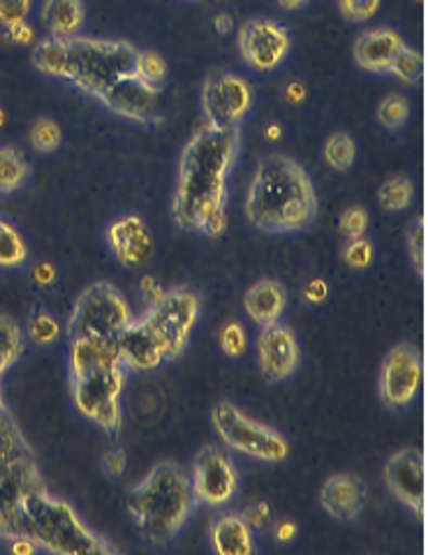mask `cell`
I'll use <instances>...</instances> for the list:
<instances>
[{
  "label": "cell",
  "instance_id": "obj_1",
  "mask_svg": "<svg viewBox=\"0 0 428 555\" xmlns=\"http://www.w3.org/2000/svg\"><path fill=\"white\" fill-rule=\"evenodd\" d=\"M242 151V128L202 124L179 155L171 220L179 230L222 238L230 224V179Z\"/></svg>",
  "mask_w": 428,
  "mask_h": 555
},
{
  "label": "cell",
  "instance_id": "obj_2",
  "mask_svg": "<svg viewBox=\"0 0 428 555\" xmlns=\"http://www.w3.org/2000/svg\"><path fill=\"white\" fill-rule=\"evenodd\" d=\"M244 216L255 230L264 234L311 230L320 216L311 173L285 153L267 155L252 171Z\"/></svg>",
  "mask_w": 428,
  "mask_h": 555
},
{
  "label": "cell",
  "instance_id": "obj_3",
  "mask_svg": "<svg viewBox=\"0 0 428 555\" xmlns=\"http://www.w3.org/2000/svg\"><path fill=\"white\" fill-rule=\"evenodd\" d=\"M140 47L112 38H44L33 47V67L40 75L63 81L81 95H95L114 79L134 73Z\"/></svg>",
  "mask_w": 428,
  "mask_h": 555
},
{
  "label": "cell",
  "instance_id": "obj_4",
  "mask_svg": "<svg viewBox=\"0 0 428 555\" xmlns=\"http://www.w3.org/2000/svg\"><path fill=\"white\" fill-rule=\"evenodd\" d=\"M67 385L75 410L105 436L121 433V398L126 369L112 345L93 340H70L67 347Z\"/></svg>",
  "mask_w": 428,
  "mask_h": 555
},
{
  "label": "cell",
  "instance_id": "obj_5",
  "mask_svg": "<svg viewBox=\"0 0 428 555\" xmlns=\"http://www.w3.org/2000/svg\"><path fill=\"white\" fill-rule=\"evenodd\" d=\"M12 534L56 555H114L118 548L83 524L73 505L51 495L47 486L28 493L12 516Z\"/></svg>",
  "mask_w": 428,
  "mask_h": 555
},
{
  "label": "cell",
  "instance_id": "obj_6",
  "mask_svg": "<svg viewBox=\"0 0 428 555\" xmlns=\"http://www.w3.org/2000/svg\"><path fill=\"white\" fill-rule=\"evenodd\" d=\"M197 505L191 477L174 463H158L126 495L134 528L151 544H167L191 520Z\"/></svg>",
  "mask_w": 428,
  "mask_h": 555
},
{
  "label": "cell",
  "instance_id": "obj_7",
  "mask_svg": "<svg viewBox=\"0 0 428 555\" xmlns=\"http://www.w3.org/2000/svg\"><path fill=\"white\" fill-rule=\"evenodd\" d=\"M42 486H47L44 477L26 436L8 408L3 379H0V514L8 524V540L12 534L10 526L16 507L22 505L28 493L42 489Z\"/></svg>",
  "mask_w": 428,
  "mask_h": 555
},
{
  "label": "cell",
  "instance_id": "obj_8",
  "mask_svg": "<svg viewBox=\"0 0 428 555\" xmlns=\"http://www.w3.org/2000/svg\"><path fill=\"white\" fill-rule=\"evenodd\" d=\"M130 320L132 310L124 292L112 283L100 281L79 292L70 318L65 322V334L70 340L112 345Z\"/></svg>",
  "mask_w": 428,
  "mask_h": 555
},
{
  "label": "cell",
  "instance_id": "obj_9",
  "mask_svg": "<svg viewBox=\"0 0 428 555\" xmlns=\"http://www.w3.org/2000/svg\"><path fill=\"white\" fill-rule=\"evenodd\" d=\"M211 426L222 444L244 456L264 463H283L289 456V442L285 436H281L276 428L252 420L228 401L213 405Z\"/></svg>",
  "mask_w": 428,
  "mask_h": 555
},
{
  "label": "cell",
  "instance_id": "obj_10",
  "mask_svg": "<svg viewBox=\"0 0 428 555\" xmlns=\"http://www.w3.org/2000/svg\"><path fill=\"white\" fill-rule=\"evenodd\" d=\"M199 294L191 287H171L165 292L160 301L148 306L142 318L160 340L165 361L179 359L185 352L187 340H191L193 328L199 320Z\"/></svg>",
  "mask_w": 428,
  "mask_h": 555
},
{
  "label": "cell",
  "instance_id": "obj_11",
  "mask_svg": "<svg viewBox=\"0 0 428 555\" xmlns=\"http://www.w3.org/2000/svg\"><path fill=\"white\" fill-rule=\"evenodd\" d=\"M252 86L246 77L234 73H213L202 86L204 124L230 130L242 128L252 109Z\"/></svg>",
  "mask_w": 428,
  "mask_h": 555
},
{
  "label": "cell",
  "instance_id": "obj_12",
  "mask_svg": "<svg viewBox=\"0 0 428 555\" xmlns=\"http://www.w3.org/2000/svg\"><path fill=\"white\" fill-rule=\"evenodd\" d=\"M236 49L244 65L252 73H273L287 61L293 38H289V30L281 22L255 16V20L238 26Z\"/></svg>",
  "mask_w": 428,
  "mask_h": 555
},
{
  "label": "cell",
  "instance_id": "obj_13",
  "mask_svg": "<svg viewBox=\"0 0 428 555\" xmlns=\"http://www.w3.org/2000/svg\"><path fill=\"white\" fill-rule=\"evenodd\" d=\"M424 377V363L419 347L413 343H399L387 352L380 375H378V393L385 408L389 410H403L421 389Z\"/></svg>",
  "mask_w": 428,
  "mask_h": 555
},
{
  "label": "cell",
  "instance_id": "obj_14",
  "mask_svg": "<svg viewBox=\"0 0 428 555\" xmlns=\"http://www.w3.org/2000/svg\"><path fill=\"white\" fill-rule=\"evenodd\" d=\"M95 102H100L102 107L112 112L114 116L132 120V124H140V126L163 124L160 89L146 83L134 73L118 77L109 86H105V89L95 95Z\"/></svg>",
  "mask_w": 428,
  "mask_h": 555
},
{
  "label": "cell",
  "instance_id": "obj_15",
  "mask_svg": "<svg viewBox=\"0 0 428 555\" xmlns=\"http://www.w3.org/2000/svg\"><path fill=\"white\" fill-rule=\"evenodd\" d=\"M193 493L211 509L230 505L238 491V473L228 449L209 444L197 451L193 463Z\"/></svg>",
  "mask_w": 428,
  "mask_h": 555
},
{
  "label": "cell",
  "instance_id": "obj_16",
  "mask_svg": "<svg viewBox=\"0 0 428 555\" xmlns=\"http://www.w3.org/2000/svg\"><path fill=\"white\" fill-rule=\"evenodd\" d=\"M257 363L267 382H283L293 377L301 363V350L295 332L276 322L262 326L257 336Z\"/></svg>",
  "mask_w": 428,
  "mask_h": 555
},
{
  "label": "cell",
  "instance_id": "obj_17",
  "mask_svg": "<svg viewBox=\"0 0 428 555\" xmlns=\"http://www.w3.org/2000/svg\"><path fill=\"white\" fill-rule=\"evenodd\" d=\"M385 483L389 493L410 512H424V456L417 447H403L385 463Z\"/></svg>",
  "mask_w": 428,
  "mask_h": 555
},
{
  "label": "cell",
  "instance_id": "obj_18",
  "mask_svg": "<svg viewBox=\"0 0 428 555\" xmlns=\"http://www.w3.org/2000/svg\"><path fill=\"white\" fill-rule=\"evenodd\" d=\"M105 241L116 262L130 271L142 269L153 255L151 230L144 218L137 214L114 218L105 230Z\"/></svg>",
  "mask_w": 428,
  "mask_h": 555
},
{
  "label": "cell",
  "instance_id": "obj_19",
  "mask_svg": "<svg viewBox=\"0 0 428 555\" xmlns=\"http://www.w3.org/2000/svg\"><path fill=\"white\" fill-rule=\"evenodd\" d=\"M112 350L126 371H156L165 361V350L144 318H132L112 343Z\"/></svg>",
  "mask_w": 428,
  "mask_h": 555
},
{
  "label": "cell",
  "instance_id": "obj_20",
  "mask_svg": "<svg viewBox=\"0 0 428 555\" xmlns=\"http://www.w3.org/2000/svg\"><path fill=\"white\" fill-rule=\"evenodd\" d=\"M368 500L366 483L352 473H338L324 481L320 491V505L332 518L350 524L362 516Z\"/></svg>",
  "mask_w": 428,
  "mask_h": 555
},
{
  "label": "cell",
  "instance_id": "obj_21",
  "mask_svg": "<svg viewBox=\"0 0 428 555\" xmlns=\"http://www.w3.org/2000/svg\"><path fill=\"white\" fill-rule=\"evenodd\" d=\"M403 44V38L393 28L364 30L362 35H356L352 44L354 65L371 75H387Z\"/></svg>",
  "mask_w": 428,
  "mask_h": 555
},
{
  "label": "cell",
  "instance_id": "obj_22",
  "mask_svg": "<svg viewBox=\"0 0 428 555\" xmlns=\"http://www.w3.org/2000/svg\"><path fill=\"white\" fill-rule=\"evenodd\" d=\"M244 308L248 318L257 326H269L281 322L283 312L287 308V289L276 278H262L248 287L244 297Z\"/></svg>",
  "mask_w": 428,
  "mask_h": 555
},
{
  "label": "cell",
  "instance_id": "obj_23",
  "mask_svg": "<svg viewBox=\"0 0 428 555\" xmlns=\"http://www.w3.org/2000/svg\"><path fill=\"white\" fill-rule=\"evenodd\" d=\"M209 542L213 553L218 555H250L255 553V537L248 520L242 514H222L218 516L211 530H209Z\"/></svg>",
  "mask_w": 428,
  "mask_h": 555
},
{
  "label": "cell",
  "instance_id": "obj_24",
  "mask_svg": "<svg viewBox=\"0 0 428 555\" xmlns=\"http://www.w3.org/2000/svg\"><path fill=\"white\" fill-rule=\"evenodd\" d=\"M40 22L47 38H75L86 24L83 0H42Z\"/></svg>",
  "mask_w": 428,
  "mask_h": 555
},
{
  "label": "cell",
  "instance_id": "obj_25",
  "mask_svg": "<svg viewBox=\"0 0 428 555\" xmlns=\"http://www.w3.org/2000/svg\"><path fill=\"white\" fill-rule=\"evenodd\" d=\"M30 177V165L24 153L14 146H0V195L22 190Z\"/></svg>",
  "mask_w": 428,
  "mask_h": 555
},
{
  "label": "cell",
  "instance_id": "obj_26",
  "mask_svg": "<svg viewBox=\"0 0 428 555\" xmlns=\"http://www.w3.org/2000/svg\"><path fill=\"white\" fill-rule=\"evenodd\" d=\"M24 354V332L12 318L0 315V379Z\"/></svg>",
  "mask_w": 428,
  "mask_h": 555
},
{
  "label": "cell",
  "instance_id": "obj_27",
  "mask_svg": "<svg viewBox=\"0 0 428 555\" xmlns=\"http://www.w3.org/2000/svg\"><path fill=\"white\" fill-rule=\"evenodd\" d=\"M28 259V246L12 222L0 218V269H20Z\"/></svg>",
  "mask_w": 428,
  "mask_h": 555
},
{
  "label": "cell",
  "instance_id": "obj_28",
  "mask_svg": "<svg viewBox=\"0 0 428 555\" xmlns=\"http://www.w3.org/2000/svg\"><path fill=\"white\" fill-rule=\"evenodd\" d=\"M415 185L407 177H391L378 190V204L389 214H401L413 204Z\"/></svg>",
  "mask_w": 428,
  "mask_h": 555
},
{
  "label": "cell",
  "instance_id": "obj_29",
  "mask_svg": "<svg viewBox=\"0 0 428 555\" xmlns=\"http://www.w3.org/2000/svg\"><path fill=\"white\" fill-rule=\"evenodd\" d=\"M324 163L336 171H348L356 160V142L348 132H334L329 134L322 149Z\"/></svg>",
  "mask_w": 428,
  "mask_h": 555
},
{
  "label": "cell",
  "instance_id": "obj_30",
  "mask_svg": "<svg viewBox=\"0 0 428 555\" xmlns=\"http://www.w3.org/2000/svg\"><path fill=\"white\" fill-rule=\"evenodd\" d=\"M421 73H424V59H421V54H419L415 47L403 44V49L399 51V56L393 59L387 75L397 77L405 86H417L421 81Z\"/></svg>",
  "mask_w": 428,
  "mask_h": 555
},
{
  "label": "cell",
  "instance_id": "obj_31",
  "mask_svg": "<svg viewBox=\"0 0 428 555\" xmlns=\"http://www.w3.org/2000/svg\"><path fill=\"white\" fill-rule=\"evenodd\" d=\"M26 336L33 345H38V347L54 345L61 338V322L51 315L49 310H36L28 318Z\"/></svg>",
  "mask_w": 428,
  "mask_h": 555
},
{
  "label": "cell",
  "instance_id": "obj_32",
  "mask_svg": "<svg viewBox=\"0 0 428 555\" xmlns=\"http://www.w3.org/2000/svg\"><path fill=\"white\" fill-rule=\"evenodd\" d=\"M410 118V102L401 93H387L378 104V124L389 130L397 132L401 130Z\"/></svg>",
  "mask_w": 428,
  "mask_h": 555
},
{
  "label": "cell",
  "instance_id": "obj_33",
  "mask_svg": "<svg viewBox=\"0 0 428 555\" xmlns=\"http://www.w3.org/2000/svg\"><path fill=\"white\" fill-rule=\"evenodd\" d=\"M28 142L38 153H54L63 142V130L54 118L40 116L33 120L30 132H28Z\"/></svg>",
  "mask_w": 428,
  "mask_h": 555
},
{
  "label": "cell",
  "instance_id": "obj_34",
  "mask_svg": "<svg viewBox=\"0 0 428 555\" xmlns=\"http://www.w3.org/2000/svg\"><path fill=\"white\" fill-rule=\"evenodd\" d=\"M134 75L144 79L146 83L156 86V89H163V83L167 79V63L158 51L140 49L137 51V61H134Z\"/></svg>",
  "mask_w": 428,
  "mask_h": 555
},
{
  "label": "cell",
  "instance_id": "obj_35",
  "mask_svg": "<svg viewBox=\"0 0 428 555\" xmlns=\"http://www.w3.org/2000/svg\"><path fill=\"white\" fill-rule=\"evenodd\" d=\"M373 243L366 236H359V238H348L346 246L340 250L342 257V264L352 271H364L373 264Z\"/></svg>",
  "mask_w": 428,
  "mask_h": 555
},
{
  "label": "cell",
  "instance_id": "obj_36",
  "mask_svg": "<svg viewBox=\"0 0 428 555\" xmlns=\"http://www.w3.org/2000/svg\"><path fill=\"white\" fill-rule=\"evenodd\" d=\"M382 0H338V12L350 24H364L380 12Z\"/></svg>",
  "mask_w": 428,
  "mask_h": 555
},
{
  "label": "cell",
  "instance_id": "obj_37",
  "mask_svg": "<svg viewBox=\"0 0 428 555\" xmlns=\"http://www.w3.org/2000/svg\"><path fill=\"white\" fill-rule=\"evenodd\" d=\"M338 230L346 238H359L366 236L368 230V211L364 206H348L346 211L340 214Z\"/></svg>",
  "mask_w": 428,
  "mask_h": 555
},
{
  "label": "cell",
  "instance_id": "obj_38",
  "mask_svg": "<svg viewBox=\"0 0 428 555\" xmlns=\"http://www.w3.org/2000/svg\"><path fill=\"white\" fill-rule=\"evenodd\" d=\"M218 343H220V350L225 352L228 357H232V359L242 357L246 352V345H248L246 328L238 322H228L225 326L220 328Z\"/></svg>",
  "mask_w": 428,
  "mask_h": 555
},
{
  "label": "cell",
  "instance_id": "obj_39",
  "mask_svg": "<svg viewBox=\"0 0 428 555\" xmlns=\"http://www.w3.org/2000/svg\"><path fill=\"white\" fill-rule=\"evenodd\" d=\"M424 218L417 216L407 228V253L410 259H413V267L417 273H424V257H426V241H424Z\"/></svg>",
  "mask_w": 428,
  "mask_h": 555
},
{
  "label": "cell",
  "instance_id": "obj_40",
  "mask_svg": "<svg viewBox=\"0 0 428 555\" xmlns=\"http://www.w3.org/2000/svg\"><path fill=\"white\" fill-rule=\"evenodd\" d=\"M33 10V0H0V26L5 30L28 22Z\"/></svg>",
  "mask_w": 428,
  "mask_h": 555
},
{
  "label": "cell",
  "instance_id": "obj_41",
  "mask_svg": "<svg viewBox=\"0 0 428 555\" xmlns=\"http://www.w3.org/2000/svg\"><path fill=\"white\" fill-rule=\"evenodd\" d=\"M102 467L112 479H118L128 467V454L121 444H109L105 451H102Z\"/></svg>",
  "mask_w": 428,
  "mask_h": 555
},
{
  "label": "cell",
  "instance_id": "obj_42",
  "mask_svg": "<svg viewBox=\"0 0 428 555\" xmlns=\"http://www.w3.org/2000/svg\"><path fill=\"white\" fill-rule=\"evenodd\" d=\"M242 516L248 520V526L252 530H262L271 524V507L267 505V502H252V505H248Z\"/></svg>",
  "mask_w": 428,
  "mask_h": 555
},
{
  "label": "cell",
  "instance_id": "obj_43",
  "mask_svg": "<svg viewBox=\"0 0 428 555\" xmlns=\"http://www.w3.org/2000/svg\"><path fill=\"white\" fill-rule=\"evenodd\" d=\"M327 294H329V285L322 281V278H313V281H308L306 287L301 289V299L308 306H320L327 301Z\"/></svg>",
  "mask_w": 428,
  "mask_h": 555
},
{
  "label": "cell",
  "instance_id": "obj_44",
  "mask_svg": "<svg viewBox=\"0 0 428 555\" xmlns=\"http://www.w3.org/2000/svg\"><path fill=\"white\" fill-rule=\"evenodd\" d=\"M165 292H167V289H165L153 275H144L142 281H140V294H142L144 301H146L148 306L160 301V299L165 297Z\"/></svg>",
  "mask_w": 428,
  "mask_h": 555
},
{
  "label": "cell",
  "instance_id": "obj_45",
  "mask_svg": "<svg viewBox=\"0 0 428 555\" xmlns=\"http://www.w3.org/2000/svg\"><path fill=\"white\" fill-rule=\"evenodd\" d=\"M30 278H33V283H36V287H40V289H49L51 285H54V283H56V278H59V273H56L54 264H49V262H42V264H38L36 269H33Z\"/></svg>",
  "mask_w": 428,
  "mask_h": 555
},
{
  "label": "cell",
  "instance_id": "obj_46",
  "mask_svg": "<svg viewBox=\"0 0 428 555\" xmlns=\"http://www.w3.org/2000/svg\"><path fill=\"white\" fill-rule=\"evenodd\" d=\"M5 33H8L10 42H14V44H33V42H36V30H33V26L28 22L16 24V26L8 28Z\"/></svg>",
  "mask_w": 428,
  "mask_h": 555
},
{
  "label": "cell",
  "instance_id": "obj_47",
  "mask_svg": "<svg viewBox=\"0 0 428 555\" xmlns=\"http://www.w3.org/2000/svg\"><path fill=\"white\" fill-rule=\"evenodd\" d=\"M303 98H306V86L303 83H299V81H293L285 89V100L287 102H293V104H299V102H303Z\"/></svg>",
  "mask_w": 428,
  "mask_h": 555
},
{
  "label": "cell",
  "instance_id": "obj_48",
  "mask_svg": "<svg viewBox=\"0 0 428 555\" xmlns=\"http://www.w3.org/2000/svg\"><path fill=\"white\" fill-rule=\"evenodd\" d=\"M295 534H297V526L293 524V520H283V524L276 528L278 542H293Z\"/></svg>",
  "mask_w": 428,
  "mask_h": 555
},
{
  "label": "cell",
  "instance_id": "obj_49",
  "mask_svg": "<svg viewBox=\"0 0 428 555\" xmlns=\"http://www.w3.org/2000/svg\"><path fill=\"white\" fill-rule=\"evenodd\" d=\"M213 28H216L218 35H230V30H232V16L225 14V12H220L216 20H213Z\"/></svg>",
  "mask_w": 428,
  "mask_h": 555
},
{
  "label": "cell",
  "instance_id": "obj_50",
  "mask_svg": "<svg viewBox=\"0 0 428 555\" xmlns=\"http://www.w3.org/2000/svg\"><path fill=\"white\" fill-rule=\"evenodd\" d=\"M278 8L285 10V12H299L303 8H308L313 3V0H276Z\"/></svg>",
  "mask_w": 428,
  "mask_h": 555
},
{
  "label": "cell",
  "instance_id": "obj_51",
  "mask_svg": "<svg viewBox=\"0 0 428 555\" xmlns=\"http://www.w3.org/2000/svg\"><path fill=\"white\" fill-rule=\"evenodd\" d=\"M267 137H269V139H278V137H281V126H278V124H273V126L269 128Z\"/></svg>",
  "mask_w": 428,
  "mask_h": 555
},
{
  "label": "cell",
  "instance_id": "obj_52",
  "mask_svg": "<svg viewBox=\"0 0 428 555\" xmlns=\"http://www.w3.org/2000/svg\"><path fill=\"white\" fill-rule=\"evenodd\" d=\"M0 540H8V524H5L3 514H0Z\"/></svg>",
  "mask_w": 428,
  "mask_h": 555
},
{
  "label": "cell",
  "instance_id": "obj_53",
  "mask_svg": "<svg viewBox=\"0 0 428 555\" xmlns=\"http://www.w3.org/2000/svg\"><path fill=\"white\" fill-rule=\"evenodd\" d=\"M5 120H8V114H5V109H3V107H0V128L5 126Z\"/></svg>",
  "mask_w": 428,
  "mask_h": 555
},
{
  "label": "cell",
  "instance_id": "obj_54",
  "mask_svg": "<svg viewBox=\"0 0 428 555\" xmlns=\"http://www.w3.org/2000/svg\"><path fill=\"white\" fill-rule=\"evenodd\" d=\"M187 3H197V0H187Z\"/></svg>",
  "mask_w": 428,
  "mask_h": 555
},
{
  "label": "cell",
  "instance_id": "obj_55",
  "mask_svg": "<svg viewBox=\"0 0 428 555\" xmlns=\"http://www.w3.org/2000/svg\"><path fill=\"white\" fill-rule=\"evenodd\" d=\"M413 3H421V0H413Z\"/></svg>",
  "mask_w": 428,
  "mask_h": 555
}]
</instances>
